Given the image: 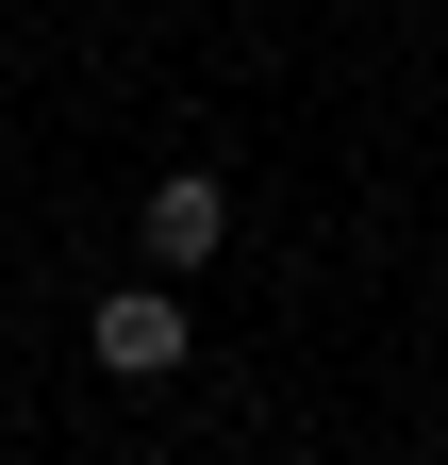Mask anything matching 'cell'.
Returning a JSON list of instances; mask_svg holds the SVG:
<instances>
[{"label":"cell","instance_id":"cell-1","mask_svg":"<svg viewBox=\"0 0 448 465\" xmlns=\"http://www.w3.org/2000/svg\"><path fill=\"white\" fill-rule=\"evenodd\" d=\"M83 349H100V382H166L200 349V316H183V282H117V300L83 316Z\"/></svg>","mask_w":448,"mask_h":465},{"label":"cell","instance_id":"cell-2","mask_svg":"<svg viewBox=\"0 0 448 465\" xmlns=\"http://www.w3.org/2000/svg\"><path fill=\"white\" fill-rule=\"evenodd\" d=\"M216 250H233V183H216V166H166V183H150V266L200 282Z\"/></svg>","mask_w":448,"mask_h":465}]
</instances>
